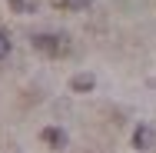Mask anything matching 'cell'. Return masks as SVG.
Masks as SVG:
<instances>
[{
	"label": "cell",
	"mask_w": 156,
	"mask_h": 153,
	"mask_svg": "<svg viewBox=\"0 0 156 153\" xmlns=\"http://www.w3.org/2000/svg\"><path fill=\"white\" fill-rule=\"evenodd\" d=\"M33 50H40L47 57H63V53H70V40L60 37V33H37L33 37Z\"/></svg>",
	"instance_id": "cell-1"
},
{
	"label": "cell",
	"mask_w": 156,
	"mask_h": 153,
	"mask_svg": "<svg viewBox=\"0 0 156 153\" xmlns=\"http://www.w3.org/2000/svg\"><path fill=\"white\" fill-rule=\"evenodd\" d=\"M10 7H13V10H27V3H23V0H10Z\"/></svg>",
	"instance_id": "cell-7"
},
{
	"label": "cell",
	"mask_w": 156,
	"mask_h": 153,
	"mask_svg": "<svg viewBox=\"0 0 156 153\" xmlns=\"http://www.w3.org/2000/svg\"><path fill=\"white\" fill-rule=\"evenodd\" d=\"M156 143V133L150 130V126H136V133H133V147L136 150H150Z\"/></svg>",
	"instance_id": "cell-2"
},
{
	"label": "cell",
	"mask_w": 156,
	"mask_h": 153,
	"mask_svg": "<svg viewBox=\"0 0 156 153\" xmlns=\"http://www.w3.org/2000/svg\"><path fill=\"white\" fill-rule=\"evenodd\" d=\"M63 7H76V10H80V7H87V3H93V0H60Z\"/></svg>",
	"instance_id": "cell-6"
},
{
	"label": "cell",
	"mask_w": 156,
	"mask_h": 153,
	"mask_svg": "<svg viewBox=\"0 0 156 153\" xmlns=\"http://www.w3.org/2000/svg\"><path fill=\"white\" fill-rule=\"evenodd\" d=\"M93 77H90V73H76V77H73V80H70V87H73V90L76 93H87V90H93Z\"/></svg>",
	"instance_id": "cell-4"
},
{
	"label": "cell",
	"mask_w": 156,
	"mask_h": 153,
	"mask_svg": "<svg viewBox=\"0 0 156 153\" xmlns=\"http://www.w3.org/2000/svg\"><path fill=\"white\" fill-rule=\"evenodd\" d=\"M40 140H43V143H50L53 150L66 147V133H63V130H57V126H47V130L40 133Z\"/></svg>",
	"instance_id": "cell-3"
},
{
	"label": "cell",
	"mask_w": 156,
	"mask_h": 153,
	"mask_svg": "<svg viewBox=\"0 0 156 153\" xmlns=\"http://www.w3.org/2000/svg\"><path fill=\"white\" fill-rule=\"evenodd\" d=\"M7 53H10V40H7V37H3V33H0V60H3V57H7Z\"/></svg>",
	"instance_id": "cell-5"
}]
</instances>
